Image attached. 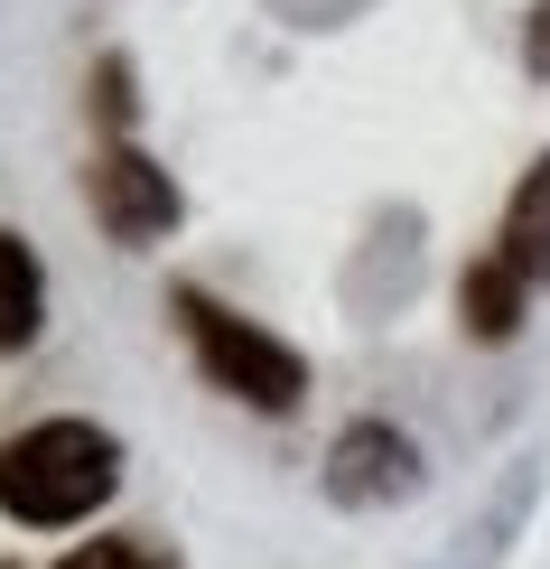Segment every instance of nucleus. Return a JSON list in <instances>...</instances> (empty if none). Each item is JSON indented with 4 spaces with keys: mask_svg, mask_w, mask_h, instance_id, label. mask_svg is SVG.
<instances>
[{
    "mask_svg": "<svg viewBox=\"0 0 550 569\" xmlns=\"http://www.w3.org/2000/svg\"><path fill=\"white\" fill-rule=\"evenodd\" d=\"M112 486H122V448H112V430H93V420H38V430L0 439V513L10 523L66 532Z\"/></svg>",
    "mask_w": 550,
    "mask_h": 569,
    "instance_id": "1",
    "label": "nucleus"
},
{
    "mask_svg": "<svg viewBox=\"0 0 550 569\" xmlns=\"http://www.w3.org/2000/svg\"><path fill=\"white\" fill-rule=\"evenodd\" d=\"M178 318H187V337H197V365L214 373V392H233V401H252V411H299V392H308V365L280 337H261L252 318H233V308H214L206 290H178Z\"/></svg>",
    "mask_w": 550,
    "mask_h": 569,
    "instance_id": "2",
    "label": "nucleus"
},
{
    "mask_svg": "<svg viewBox=\"0 0 550 569\" xmlns=\"http://www.w3.org/2000/svg\"><path fill=\"white\" fill-rule=\"evenodd\" d=\"M84 197H93V216H103L112 243H150V233H169L178 224V187L159 159H140V150H103L84 169Z\"/></svg>",
    "mask_w": 550,
    "mask_h": 569,
    "instance_id": "3",
    "label": "nucleus"
},
{
    "mask_svg": "<svg viewBox=\"0 0 550 569\" xmlns=\"http://www.w3.org/2000/svg\"><path fill=\"white\" fill-rule=\"evenodd\" d=\"M401 486H411V448H401L392 430L364 420V430L337 439V495L346 505H373V495H401Z\"/></svg>",
    "mask_w": 550,
    "mask_h": 569,
    "instance_id": "4",
    "label": "nucleus"
},
{
    "mask_svg": "<svg viewBox=\"0 0 550 569\" xmlns=\"http://www.w3.org/2000/svg\"><path fill=\"white\" fill-rule=\"evenodd\" d=\"M522 299H532V280H522L504 252H494V262H467V280H458V318H467L486 346H504L513 327H522Z\"/></svg>",
    "mask_w": 550,
    "mask_h": 569,
    "instance_id": "5",
    "label": "nucleus"
},
{
    "mask_svg": "<svg viewBox=\"0 0 550 569\" xmlns=\"http://www.w3.org/2000/svg\"><path fill=\"white\" fill-rule=\"evenodd\" d=\"M504 262L532 280V290H550V159L513 187V216H504Z\"/></svg>",
    "mask_w": 550,
    "mask_h": 569,
    "instance_id": "6",
    "label": "nucleus"
},
{
    "mask_svg": "<svg viewBox=\"0 0 550 569\" xmlns=\"http://www.w3.org/2000/svg\"><path fill=\"white\" fill-rule=\"evenodd\" d=\"M38 308H47V280H38V252L19 233H0V355H19L38 337Z\"/></svg>",
    "mask_w": 550,
    "mask_h": 569,
    "instance_id": "7",
    "label": "nucleus"
},
{
    "mask_svg": "<svg viewBox=\"0 0 550 569\" xmlns=\"http://www.w3.org/2000/svg\"><path fill=\"white\" fill-rule=\"evenodd\" d=\"M57 569H178L159 541H140V532H112V541H76Z\"/></svg>",
    "mask_w": 550,
    "mask_h": 569,
    "instance_id": "8",
    "label": "nucleus"
},
{
    "mask_svg": "<svg viewBox=\"0 0 550 569\" xmlns=\"http://www.w3.org/2000/svg\"><path fill=\"white\" fill-rule=\"evenodd\" d=\"M522 57H532V76H550V0L532 10V38H522Z\"/></svg>",
    "mask_w": 550,
    "mask_h": 569,
    "instance_id": "9",
    "label": "nucleus"
}]
</instances>
